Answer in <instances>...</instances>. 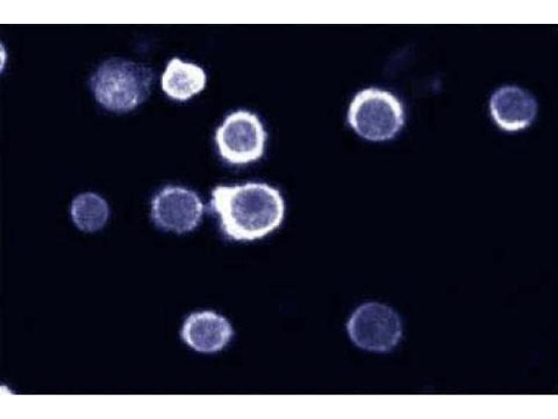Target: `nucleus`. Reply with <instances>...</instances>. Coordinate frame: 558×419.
Wrapping results in <instances>:
<instances>
[{
	"label": "nucleus",
	"mask_w": 558,
	"mask_h": 419,
	"mask_svg": "<svg viewBox=\"0 0 558 419\" xmlns=\"http://www.w3.org/2000/svg\"><path fill=\"white\" fill-rule=\"evenodd\" d=\"M211 207L224 235L235 241L262 239L277 229L285 216V202L277 189L260 182L218 185L211 193Z\"/></svg>",
	"instance_id": "f257e3e1"
},
{
	"label": "nucleus",
	"mask_w": 558,
	"mask_h": 419,
	"mask_svg": "<svg viewBox=\"0 0 558 419\" xmlns=\"http://www.w3.org/2000/svg\"><path fill=\"white\" fill-rule=\"evenodd\" d=\"M151 68L120 59L103 63L91 83L96 100L114 111H128L142 103L150 93Z\"/></svg>",
	"instance_id": "f03ea898"
},
{
	"label": "nucleus",
	"mask_w": 558,
	"mask_h": 419,
	"mask_svg": "<svg viewBox=\"0 0 558 419\" xmlns=\"http://www.w3.org/2000/svg\"><path fill=\"white\" fill-rule=\"evenodd\" d=\"M347 120L362 138L382 141L391 139L401 128L404 112L400 102L390 92L368 88L353 98Z\"/></svg>",
	"instance_id": "7ed1b4c3"
},
{
	"label": "nucleus",
	"mask_w": 558,
	"mask_h": 419,
	"mask_svg": "<svg viewBox=\"0 0 558 419\" xmlns=\"http://www.w3.org/2000/svg\"><path fill=\"white\" fill-rule=\"evenodd\" d=\"M266 138L267 133L257 115L241 110L227 115L215 134L220 156L236 166L259 159Z\"/></svg>",
	"instance_id": "20e7f679"
},
{
	"label": "nucleus",
	"mask_w": 558,
	"mask_h": 419,
	"mask_svg": "<svg viewBox=\"0 0 558 419\" xmlns=\"http://www.w3.org/2000/svg\"><path fill=\"white\" fill-rule=\"evenodd\" d=\"M351 340L359 348L375 352L394 348L402 335L399 315L391 307L379 302L359 306L347 324Z\"/></svg>",
	"instance_id": "39448f33"
},
{
	"label": "nucleus",
	"mask_w": 558,
	"mask_h": 419,
	"mask_svg": "<svg viewBox=\"0 0 558 419\" xmlns=\"http://www.w3.org/2000/svg\"><path fill=\"white\" fill-rule=\"evenodd\" d=\"M204 212V204L194 191L168 185L153 197L150 215L160 229L183 234L199 226Z\"/></svg>",
	"instance_id": "423d86ee"
},
{
	"label": "nucleus",
	"mask_w": 558,
	"mask_h": 419,
	"mask_svg": "<svg viewBox=\"0 0 558 419\" xmlns=\"http://www.w3.org/2000/svg\"><path fill=\"white\" fill-rule=\"evenodd\" d=\"M492 116L499 126L508 131L527 127L537 112V103L531 94L515 86L499 88L490 103Z\"/></svg>",
	"instance_id": "0eeeda50"
},
{
	"label": "nucleus",
	"mask_w": 558,
	"mask_h": 419,
	"mask_svg": "<svg viewBox=\"0 0 558 419\" xmlns=\"http://www.w3.org/2000/svg\"><path fill=\"white\" fill-rule=\"evenodd\" d=\"M232 335L229 321L211 311L190 314L181 330L183 340L195 351L204 353L220 351Z\"/></svg>",
	"instance_id": "6e6552de"
},
{
	"label": "nucleus",
	"mask_w": 558,
	"mask_h": 419,
	"mask_svg": "<svg viewBox=\"0 0 558 419\" xmlns=\"http://www.w3.org/2000/svg\"><path fill=\"white\" fill-rule=\"evenodd\" d=\"M206 76L199 66L174 57L167 65L162 75L161 86L173 99L186 101L205 87Z\"/></svg>",
	"instance_id": "1a4fd4ad"
},
{
	"label": "nucleus",
	"mask_w": 558,
	"mask_h": 419,
	"mask_svg": "<svg viewBox=\"0 0 558 419\" xmlns=\"http://www.w3.org/2000/svg\"><path fill=\"white\" fill-rule=\"evenodd\" d=\"M70 212L73 223L80 230L93 233L105 226L110 211L103 197L93 192H84L73 198Z\"/></svg>",
	"instance_id": "9d476101"
}]
</instances>
